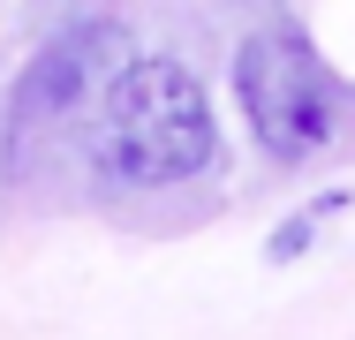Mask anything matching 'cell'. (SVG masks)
<instances>
[{
  "mask_svg": "<svg viewBox=\"0 0 355 340\" xmlns=\"http://www.w3.org/2000/svg\"><path fill=\"white\" fill-rule=\"evenodd\" d=\"M91 151L114 182L129 189H166L189 182L212 159V106L205 83L166 53H144L114 76V91L91 114Z\"/></svg>",
  "mask_w": 355,
  "mask_h": 340,
  "instance_id": "cell-1",
  "label": "cell"
},
{
  "mask_svg": "<svg viewBox=\"0 0 355 340\" xmlns=\"http://www.w3.org/2000/svg\"><path fill=\"white\" fill-rule=\"evenodd\" d=\"M234 99H242L257 144L272 159H287V167L310 159L333 136V121H340V91H333L325 61L302 38H280V31L242 38V53H234Z\"/></svg>",
  "mask_w": 355,
  "mask_h": 340,
  "instance_id": "cell-2",
  "label": "cell"
},
{
  "mask_svg": "<svg viewBox=\"0 0 355 340\" xmlns=\"http://www.w3.org/2000/svg\"><path fill=\"white\" fill-rule=\"evenodd\" d=\"M121 46H129V38H121V23H76V31H61L38 61L23 68V83H15V121L31 129V121L98 114V99H106V91H114V76L129 68Z\"/></svg>",
  "mask_w": 355,
  "mask_h": 340,
  "instance_id": "cell-3",
  "label": "cell"
}]
</instances>
